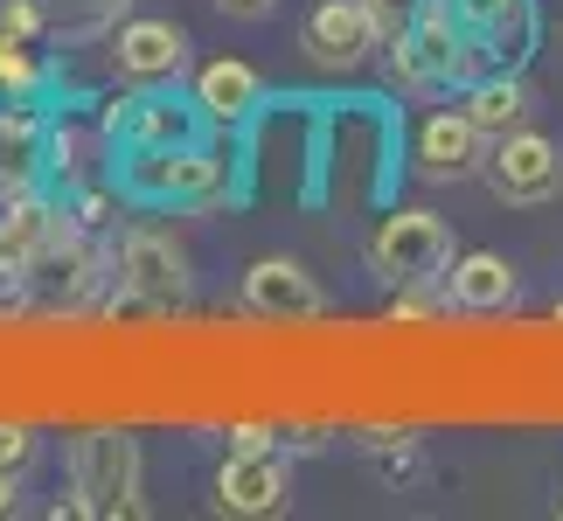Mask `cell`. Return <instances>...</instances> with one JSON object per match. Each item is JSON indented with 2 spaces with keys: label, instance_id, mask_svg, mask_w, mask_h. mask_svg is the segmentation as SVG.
Wrapping results in <instances>:
<instances>
[{
  "label": "cell",
  "instance_id": "1",
  "mask_svg": "<svg viewBox=\"0 0 563 521\" xmlns=\"http://www.w3.org/2000/svg\"><path fill=\"white\" fill-rule=\"evenodd\" d=\"M389 49V84H404V91H452V84H466L487 70V49L466 35V21L445 8V0H431V8L410 21L397 42H383Z\"/></svg>",
  "mask_w": 563,
  "mask_h": 521
},
{
  "label": "cell",
  "instance_id": "2",
  "mask_svg": "<svg viewBox=\"0 0 563 521\" xmlns=\"http://www.w3.org/2000/svg\"><path fill=\"white\" fill-rule=\"evenodd\" d=\"M445 265H452V223L439 209H397V215H383L376 236H369V271L383 286L418 292L431 278H445Z\"/></svg>",
  "mask_w": 563,
  "mask_h": 521
},
{
  "label": "cell",
  "instance_id": "3",
  "mask_svg": "<svg viewBox=\"0 0 563 521\" xmlns=\"http://www.w3.org/2000/svg\"><path fill=\"white\" fill-rule=\"evenodd\" d=\"M481 181L494 188V202H508V209L556 202V195H563V146L550 133H536V125H515V133L487 140Z\"/></svg>",
  "mask_w": 563,
  "mask_h": 521
},
{
  "label": "cell",
  "instance_id": "4",
  "mask_svg": "<svg viewBox=\"0 0 563 521\" xmlns=\"http://www.w3.org/2000/svg\"><path fill=\"white\" fill-rule=\"evenodd\" d=\"M70 494L77 514H133L140 508V452L125 431H84L70 445Z\"/></svg>",
  "mask_w": 563,
  "mask_h": 521
},
{
  "label": "cell",
  "instance_id": "5",
  "mask_svg": "<svg viewBox=\"0 0 563 521\" xmlns=\"http://www.w3.org/2000/svg\"><path fill=\"white\" fill-rule=\"evenodd\" d=\"M299 49H307L313 70L355 77L362 63H376V49H383L376 8H369V0H313L307 21H299Z\"/></svg>",
  "mask_w": 563,
  "mask_h": 521
},
{
  "label": "cell",
  "instance_id": "6",
  "mask_svg": "<svg viewBox=\"0 0 563 521\" xmlns=\"http://www.w3.org/2000/svg\"><path fill=\"white\" fill-rule=\"evenodd\" d=\"M125 188H133L140 202H209V195H223V160H216L202 140L140 146V154L125 160Z\"/></svg>",
  "mask_w": 563,
  "mask_h": 521
},
{
  "label": "cell",
  "instance_id": "7",
  "mask_svg": "<svg viewBox=\"0 0 563 521\" xmlns=\"http://www.w3.org/2000/svg\"><path fill=\"white\" fill-rule=\"evenodd\" d=\"M236 307L251 320H272V328H307V320L328 313V292L299 257H257L236 286Z\"/></svg>",
  "mask_w": 563,
  "mask_h": 521
},
{
  "label": "cell",
  "instance_id": "8",
  "mask_svg": "<svg viewBox=\"0 0 563 521\" xmlns=\"http://www.w3.org/2000/svg\"><path fill=\"white\" fill-rule=\"evenodd\" d=\"M112 70L125 84H175L188 70V29L161 14H133L112 29Z\"/></svg>",
  "mask_w": 563,
  "mask_h": 521
},
{
  "label": "cell",
  "instance_id": "9",
  "mask_svg": "<svg viewBox=\"0 0 563 521\" xmlns=\"http://www.w3.org/2000/svg\"><path fill=\"white\" fill-rule=\"evenodd\" d=\"M119 286H125V299H140V307H181L188 286H195L188 251L161 230H133L125 251H119Z\"/></svg>",
  "mask_w": 563,
  "mask_h": 521
},
{
  "label": "cell",
  "instance_id": "10",
  "mask_svg": "<svg viewBox=\"0 0 563 521\" xmlns=\"http://www.w3.org/2000/svg\"><path fill=\"white\" fill-rule=\"evenodd\" d=\"M292 501V466L278 459V452H230L223 473H216V508L223 514H278Z\"/></svg>",
  "mask_w": 563,
  "mask_h": 521
},
{
  "label": "cell",
  "instance_id": "11",
  "mask_svg": "<svg viewBox=\"0 0 563 521\" xmlns=\"http://www.w3.org/2000/svg\"><path fill=\"white\" fill-rule=\"evenodd\" d=\"M515 299H522V271L501 251H452V265H445L452 313H508Z\"/></svg>",
  "mask_w": 563,
  "mask_h": 521
},
{
  "label": "cell",
  "instance_id": "12",
  "mask_svg": "<svg viewBox=\"0 0 563 521\" xmlns=\"http://www.w3.org/2000/svg\"><path fill=\"white\" fill-rule=\"evenodd\" d=\"M487 160V133L466 112H431L418 125V174L424 181H473Z\"/></svg>",
  "mask_w": 563,
  "mask_h": 521
},
{
  "label": "cell",
  "instance_id": "13",
  "mask_svg": "<svg viewBox=\"0 0 563 521\" xmlns=\"http://www.w3.org/2000/svg\"><path fill=\"white\" fill-rule=\"evenodd\" d=\"M257 104H265V84H257L251 63L236 56H216L195 70V119L202 125H223V133H236V125L257 119Z\"/></svg>",
  "mask_w": 563,
  "mask_h": 521
},
{
  "label": "cell",
  "instance_id": "14",
  "mask_svg": "<svg viewBox=\"0 0 563 521\" xmlns=\"http://www.w3.org/2000/svg\"><path fill=\"white\" fill-rule=\"evenodd\" d=\"M445 8L466 21V35L487 49V63L515 70V63L529 56V42H536V8L529 0H445Z\"/></svg>",
  "mask_w": 563,
  "mask_h": 521
},
{
  "label": "cell",
  "instance_id": "15",
  "mask_svg": "<svg viewBox=\"0 0 563 521\" xmlns=\"http://www.w3.org/2000/svg\"><path fill=\"white\" fill-rule=\"evenodd\" d=\"M529 104L536 98H529V84L515 77V70H481V77L466 84V104H460V112L481 125L487 140H501V133H515V125H529Z\"/></svg>",
  "mask_w": 563,
  "mask_h": 521
},
{
  "label": "cell",
  "instance_id": "16",
  "mask_svg": "<svg viewBox=\"0 0 563 521\" xmlns=\"http://www.w3.org/2000/svg\"><path fill=\"white\" fill-rule=\"evenodd\" d=\"M104 140H112V133H91V125H49V140H42V167H49L56 181H84V174L104 160Z\"/></svg>",
  "mask_w": 563,
  "mask_h": 521
},
{
  "label": "cell",
  "instance_id": "17",
  "mask_svg": "<svg viewBox=\"0 0 563 521\" xmlns=\"http://www.w3.org/2000/svg\"><path fill=\"white\" fill-rule=\"evenodd\" d=\"M42 140H49V133H42L35 112H21V104L0 112V188H8V195L29 181V167L42 160Z\"/></svg>",
  "mask_w": 563,
  "mask_h": 521
},
{
  "label": "cell",
  "instance_id": "18",
  "mask_svg": "<svg viewBox=\"0 0 563 521\" xmlns=\"http://www.w3.org/2000/svg\"><path fill=\"white\" fill-rule=\"evenodd\" d=\"M42 84V63L29 49V35H14V29H0V91L8 98H29Z\"/></svg>",
  "mask_w": 563,
  "mask_h": 521
},
{
  "label": "cell",
  "instance_id": "19",
  "mask_svg": "<svg viewBox=\"0 0 563 521\" xmlns=\"http://www.w3.org/2000/svg\"><path fill=\"white\" fill-rule=\"evenodd\" d=\"M35 452H42V439L29 424H0V466H8V473H29Z\"/></svg>",
  "mask_w": 563,
  "mask_h": 521
},
{
  "label": "cell",
  "instance_id": "20",
  "mask_svg": "<svg viewBox=\"0 0 563 521\" xmlns=\"http://www.w3.org/2000/svg\"><path fill=\"white\" fill-rule=\"evenodd\" d=\"M369 8H376V29H383V42H397V35L410 29V21H418V14L431 8V0H369Z\"/></svg>",
  "mask_w": 563,
  "mask_h": 521
},
{
  "label": "cell",
  "instance_id": "21",
  "mask_svg": "<svg viewBox=\"0 0 563 521\" xmlns=\"http://www.w3.org/2000/svg\"><path fill=\"white\" fill-rule=\"evenodd\" d=\"M265 445H272L265 424H236V431H230V452H265Z\"/></svg>",
  "mask_w": 563,
  "mask_h": 521
},
{
  "label": "cell",
  "instance_id": "22",
  "mask_svg": "<svg viewBox=\"0 0 563 521\" xmlns=\"http://www.w3.org/2000/svg\"><path fill=\"white\" fill-rule=\"evenodd\" d=\"M216 8H223V14H236V21H257V14H272L278 0H216Z\"/></svg>",
  "mask_w": 563,
  "mask_h": 521
},
{
  "label": "cell",
  "instance_id": "23",
  "mask_svg": "<svg viewBox=\"0 0 563 521\" xmlns=\"http://www.w3.org/2000/svg\"><path fill=\"white\" fill-rule=\"evenodd\" d=\"M14 501H21V473L0 466V514H14Z\"/></svg>",
  "mask_w": 563,
  "mask_h": 521
},
{
  "label": "cell",
  "instance_id": "24",
  "mask_svg": "<svg viewBox=\"0 0 563 521\" xmlns=\"http://www.w3.org/2000/svg\"><path fill=\"white\" fill-rule=\"evenodd\" d=\"M556 320H563V299H556Z\"/></svg>",
  "mask_w": 563,
  "mask_h": 521
}]
</instances>
